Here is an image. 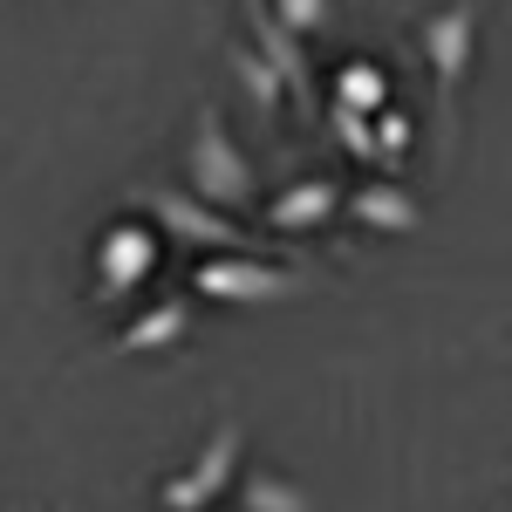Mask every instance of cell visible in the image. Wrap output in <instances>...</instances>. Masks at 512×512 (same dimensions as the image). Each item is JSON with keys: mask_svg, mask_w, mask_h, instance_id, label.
Segmentation results:
<instances>
[{"mask_svg": "<svg viewBox=\"0 0 512 512\" xmlns=\"http://www.w3.org/2000/svg\"><path fill=\"white\" fill-rule=\"evenodd\" d=\"M185 192L205 198V205L226 212V219H239V212L260 205V178H253V164L239 158L233 130H226V117H219L212 103H198L192 137H185Z\"/></svg>", "mask_w": 512, "mask_h": 512, "instance_id": "cell-1", "label": "cell"}, {"mask_svg": "<svg viewBox=\"0 0 512 512\" xmlns=\"http://www.w3.org/2000/svg\"><path fill=\"white\" fill-rule=\"evenodd\" d=\"M137 205H144L151 226H158L164 239H178L185 253H267V239H260V233H246L239 219L212 212L205 198L178 192V185H137Z\"/></svg>", "mask_w": 512, "mask_h": 512, "instance_id": "cell-2", "label": "cell"}, {"mask_svg": "<svg viewBox=\"0 0 512 512\" xmlns=\"http://www.w3.org/2000/svg\"><path fill=\"white\" fill-rule=\"evenodd\" d=\"M478 14H485V0H451V7H437V14L417 21V48H424V62H431V82H437L444 117H458V89H465V76H472Z\"/></svg>", "mask_w": 512, "mask_h": 512, "instance_id": "cell-3", "label": "cell"}, {"mask_svg": "<svg viewBox=\"0 0 512 512\" xmlns=\"http://www.w3.org/2000/svg\"><path fill=\"white\" fill-rule=\"evenodd\" d=\"M192 287L205 301H219V308H267V301L301 294V274H287V267L260 260V253H212L192 274Z\"/></svg>", "mask_w": 512, "mask_h": 512, "instance_id": "cell-4", "label": "cell"}, {"mask_svg": "<svg viewBox=\"0 0 512 512\" xmlns=\"http://www.w3.org/2000/svg\"><path fill=\"white\" fill-rule=\"evenodd\" d=\"M239 458H246V431H239V424H219V431L205 437V451H198L192 465H185V472L158 492L164 512H205L219 492H233Z\"/></svg>", "mask_w": 512, "mask_h": 512, "instance_id": "cell-5", "label": "cell"}, {"mask_svg": "<svg viewBox=\"0 0 512 512\" xmlns=\"http://www.w3.org/2000/svg\"><path fill=\"white\" fill-rule=\"evenodd\" d=\"M239 14H246V48L267 62L287 89V103L301 110V117H315V69H308V55H301V41L280 28L274 14H267V0H239Z\"/></svg>", "mask_w": 512, "mask_h": 512, "instance_id": "cell-6", "label": "cell"}, {"mask_svg": "<svg viewBox=\"0 0 512 512\" xmlns=\"http://www.w3.org/2000/svg\"><path fill=\"white\" fill-rule=\"evenodd\" d=\"M158 233L137 226V219H117L110 233L96 239V301H123L130 287H144L151 267H158Z\"/></svg>", "mask_w": 512, "mask_h": 512, "instance_id": "cell-7", "label": "cell"}, {"mask_svg": "<svg viewBox=\"0 0 512 512\" xmlns=\"http://www.w3.org/2000/svg\"><path fill=\"white\" fill-rule=\"evenodd\" d=\"M335 212H342V185L335 178H301V185H287L280 198L260 205V226H267V239H294V233L328 226Z\"/></svg>", "mask_w": 512, "mask_h": 512, "instance_id": "cell-8", "label": "cell"}, {"mask_svg": "<svg viewBox=\"0 0 512 512\" xmlns=\"http://www.w3.org/2000/svg\"><path fill=\"white\" fill-rule=\"evenodd\" d=\"M185 328H192V308H185L178 294H171V301H151V308H137V315L110 335V355H158V349H171V342H185Z\"/></svg>", "mask_w": 512, "mask_h": 512, "instance_id": "cell-9", "label": "cell"}, {"mask_svg": "<svg viewBox=\"0 0 512 512\" xmlns=\"http://www.w3.org/2000/svg\"><path fill=\"white\" fill-rule=\"evenodd\" d=\"M342 212H349L355 226H369V233H410V226H424V205L403 185H390V178H376L362 192H342Z\"/></svg>", "mask_w": 512, "mask_h": 512, "instance_id": "cell-10", "label": "cell"}, {"mask_svg": "<svg viewBox=\"0 0 512 512\" xmlns=\"http://www.w3.org/2000/svg\"><path fill=\"white\" fill-rule=\"evenodd\" d=\"M383 103H390V76L376 69V62H342L335 69V110H355V117H383Z\"/></svg>", "mask_w": 512, "mask_h": 512, "instance_id": "cell-11", "label": "cell"}, {"mask_svg": "<svg viewBox=\"0 0 512 512\" xmlns=\"http://www.w3.org/2000/svg\"><path fill=\"white\" fill-rule=\"evenodd\" d=\"M239 512H315V499L280 472H246L239 478Z\"/></svg>", "mask_w": 512, "mask_h": 512, "instance_id": "cell-12", "label": "cell"}, {"mask_svg": "<svg viewBox=\"0 0 512 512\" xmlns=\"http://www.w3.org/2000/svg\"><path fill=\"white\" fill-rule=\"evenodd\" d=\"M226 62H233V76H239V89H246V103H253L260 117H274V110H280V96H287L274 69H267V62H260V55H253L246 41H233V48H226Z\"/></svg>", "mask_w": 512, "mask_h": 512, "instance_id": "cell-13", "label": "cell"}, {"mask_svg": "<svg viewBox=\"0 0 512 512\" xmlns=\"http://www.w3.org/2000/svg\"><path fill=\"white\" fill-rule=\"evenodd\" d=\"M267 14L301 41V35H328L342 21V0H267Z\"/></svg>", "mask_w": 512, "mask_h": 512, "instance_id": "cell-14", "label": "cell"}, {"mask_svg": "<svg viewBox=\"0 0 512 512\" xmlns=\"http://www.w3.org/2000/svg\"><path fill=\"white\" fill-rule=\"evenodd\" d=\"M328 123H335V137L349 144V158H376V123L355 117V110H328Z\"/></svg>", "mask_w": 512, "mask_h": 512, "instance_id": "cell-15", "label": "cell"}, {"mask_svg": "<svg viewBox=\"0 0 512 512\" xmlns=\"http://www.w3.org/2000/svg\"><path fill=\"white\" fill-rule=\"evenodd\" d=\"M403 151H410V117H403V110H383V117H376V158L396 164Z\"/></svg>", "mask_w": 512, "mask_h": 512, "instance_id": "cell-16", "label": "cell"}]
</instances>
